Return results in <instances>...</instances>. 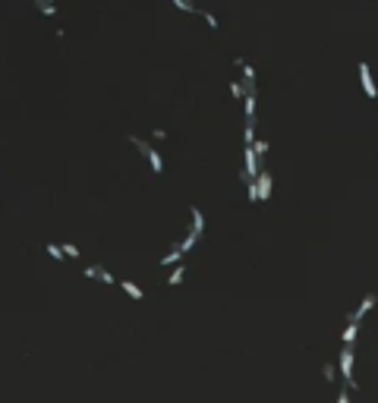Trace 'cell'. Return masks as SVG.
<instances>
[{
  "mask_svg": "<svg viewBox=\"0 0 378 403\" xmlns=\"http://www.w3.org/2000/svg\"><path fill=\"white\" fill-rule=\"evenodd\" d=\"M202 230H205V215H202V211H199V208H193V233H189L186 240L180 243V246H183V252H189V249L196 246V240H199V236H202Z\"/></svg>",
  "mask_w": 378,
  "mask_h": 403,
  "instance_id": "obj_1",
  "label": "cell"
},
{
  "mask_svg": "<svg viewBox=\"0 0 378 403\" xmlns=\"http://www.w3.org/2000/svg\"><path fill=\"white\" fill-rule=\"evenodd\" d=\"M340 372H344V387H353V347H344L340 353Z\"/></svg>",
  "mask_w": 378,
  "mask_h": 403,
  "instance_id": "obj_2",
  "label": "cell"
},
{
  "mask_svg": "<svg viewBox=\"0 0 378 403\" xmlns=\"http://www.w3.org/2000/svg\"><path fill=\"white\" fill-rule=\"evenodd\" d=\"M133 142H136V145H139L142 151H145V158L151 161V167H155V173H161V170H164V164H161V155H158V151L151 148V145H148L145 139H139V136H133Z\"/></svg>",
  "mask_w": 378,
  "mask_h": 403,
  "instance_id": "obj_3",
  "label": "cell"
},
{
  "mask_svg": "<svg viewBox=\"0 0 378 403\" xmlns=\"http://www.w3.org/2000/svg\"><path fill=\"white\" fill-rule=\"evenodd\" d=\"M359 82H362V88H365L369 98H378V88H375V79H372L369 63H359Z\"/></svg>",
  "mask_w": 378,
  "mask_h": 403,
  "instance_id": "obj_4",
  "label": "cell"
},
{
  "mask_svg": "<svg viewBox=\"0 0 378 403\" xmlns=\"http://www.w3.org/2000/svg\"><path fill=\"white\" fill-rule=\"evenodd\" d=\"M372 306H375V296L369 293V296H365V299H362V303L356 306V312H353V315H350V322H353V325H359V322H362V315H365V312H369V309H372Z\"/></svg>",
  "mask_w": 378,
  "mask_h": 403,
  "instance_id": "obj_5",
  "label": "cell"
},
{
  "mask_svg": "<svg viewBox=\"0 0 378 403\" xmlns=\"http://www.w3.org/2000/svg\"><path fill=\"white\" fill-rule=\"evenodd\" d=\"M255 186H258V201H268V195H271V176L262 170L258 173V180H255Z\"/></svg>",
  "mask_w": 378,
  "mask_h": 403,
  "instance_id": "obj_6",
  "label": "cell"
},
{
  "mask_svg": "<svg viewBox=\"0 0 378 403\" xmlns=\"http://www.w3.org/2000/svg\"><path fill=\"white\" fill-rule=\"evenodd\" d=\"M85 274H88V277H98V280H104V283H114V280H117L111 271H104V268H98V265H88Z\"/></svg>",
  "mask_w": 378,
  "mask_h": 403,
  "instance_id": "obj_7",
  "label": "cell"
},
{
  "mask_svg": "<svg viewBox=\"0 0 378 403\" xmlns=\"http://www.w3.org/2000/svg\"><path fill=\"white\" fill-rule=\"evenodd\" d=\"M180 258H183V246H173L170 252L161 258V262H164V265H173V262H180Z\"/></svg>",
  "mask_w": 378,
  "mask_h": 403,
  "instance_id": "obj_8",
  "label": "cell"
},
{
  "mask_svg": "<svg viewBox=\"0 0 378 403\" xmlns=\"http://www.w3.org/2000/svg\"><path fill=\"white\" fill-rule=\"evenodd\" d=\"M356 331H359V325H353V322L344 328V343H347V347H353V340H356Z\"/></svg>",
  "mask_w": 378,
  "mask_h": 403,
  "instance_id": "obj_9",
  "label": "cell"
},
{
  "mask_svg": "<svg viewBox=\"0 0 378 403\" xmlns=\"http://www.w3.org/2000/svg\"><path fill=\"white\" fill-rule=\"evenodd\" d=\"M123 290H126L129 296H133V299H142V290L136 287V283H129V280H123Z\"/></svg>",
  "mask_w": 378,
  "mask_h": 403,
  "instance_id": "obj_10",
  "label": "cell"
},
{
  "mask_svg": "<svg viewBox=\"0 0 378 403\" xmlns=\"http://www.w3.org/2000/svg\"><path fill=\"white\" fill-rule=\"evenodd\" d=\"M199 16H202V19L208 22V26H211V29H218V19H215V16H211V13H208V10H199Z\"/></svg>",
  "mask_w": 378,
  "mask_h": 403,
  "instance_id": "obj_11",
  "label": "cell"
},
{
  "mask_svg": "<svg viewBox=\"0 0 378 403\" xmlns=\"http://www.w3.org/2000/svg\"><path fill=\"white\" fill-rule=\"evenodd\" d=\"M183 274H186V271H183V268H176L173 274L167 277V283H170V287H173V283H180V280H183Z\"/></svg>",
  "mask_w": 378,
  "mask_h": 403,
  "instance_id": "obj_12",
  "label": "cell"
},
{
  "mask_svg": "<svg viewBox=\"0 0 378 403\" xmlns=\"http://www.w3.org/2000/svg\"><path fill=\"white\" fill-rule=\"evenodd\" d=\"M38 10H41V13H47V16H54V13H57V7H54V4H38Z\"/></svg>",
  "mask_w": 378,
  "mask_h": 403,
  "instance_id": "obj_13",
  "label": "cell"
},
{
  "mask_svg": "<svg viewBox=\"0 0 378 403\" xmlns=\"http://www.w3.org/2000/svg\"><path fill=\"white\" fill-rule=\"evenodd\" d=\"M47 252H51L54 258H63V249H60V246H51V243H47Z\"/></svg>",
  "mask_w": 378,
  "mask_h": 403,
  "instance_id": "obj_14",
  "label": "cell"
},
{
  "mask_svg": "<svg viewBox=\"0 0 378 403\" xmlns=\"http://www.w3.org/2000/svg\"><path fill=\"white\" fill-rule=\"evenodd\" d=\"M230 91L236 94V98H246V94H243V82H233V85H230Z\"/></svg>",
  "mask_w": 378,
  "mask_h": 403,
  "instance_id": "obj_15",
  "label": "cell"
},
{
  "mask_svg": "<svg viewBox=\"0 0 378 403\" xmlns=\"http://www.w3.org/2000/svg\"><path fill=\"white\" fill-rule=\"evenodd\" d=\"M63 255H69V258H76V255H79V249H76V246H63Z\"/></svg>",
  "mask_w": 378,
  "mask_h": 403,
  "instance_id": "obj_16",
  "label": "cell"
},
{
  "mask_svg": "<svg viewBox=\"0 0 378 403\" xmlns=\"http://www.w3.org/2000/svg\"><path fill=\"white\" fill-rule=\"evenodd\" d=\"M337 403H350V390H347V387H344V390L337 394Z\"/></svg>",
  "mask_w": 378,
  "mask_h": 403,
  "instance_id": "obj_17",
  "label": "cell"
}]
</instances>
